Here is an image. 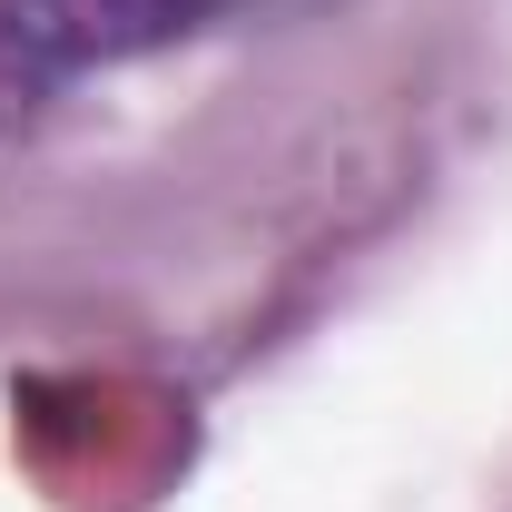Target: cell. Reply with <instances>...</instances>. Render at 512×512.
Returning <instances> with one entry per match:
<instances>
[{
    "mask_svg": "<svg viewBox=\"0 0 512 512\" xmlns=\"http://www.w3.org/2000/svg\"><path fill=\"white\" fill-rule=\"evenodd\" d=\"M237 0H0V119L50 109L60 89L217 30Z\"/></svg>",
    "mask_w": 512,
    "mask_h": 512,
    "instance_id": "6da1fadb",
    "label": "cell"
}]
</instances>
